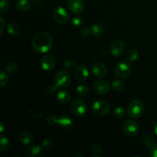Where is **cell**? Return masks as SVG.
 I'll list each match as a JSON object with an SVG mask.
<instances>
[{"label":"cell","mask_w":157,"mask_h":157,"mask_svg":"<svg viewBox=\"0 0 157 157\" xmlns=\"http://www.w3.org/2000/svg\"><path fill=\"white\" fill-rule=\"evenodd\" d=\"M53 44L52 35L46 32L36 34L32 38V45L34 50L38 53H46L51 50Z\"/></svg>","instance_id":"6da1fadb"},{"label":"cell","mask_w":157,"mask_h":157,"mask_svg":"<svg viewBox=\"0 0 157 157\" xmlns=\"http://www.w3.org/2000/svg\"><path fill=\"white\" fill-rule=\"evenodd\" d=\"M144 112V105L140 100H133L127 107V113L132 118H139Z\"/></svg>","instance_id":"7a4b0ae2"},{"label":"cell","mask_w":157,"mask_h":157,"mask_svg":"<svg viewBox=\"0 0 157 157\" xmlns=\"http://www.w3.org/2000/svg\"><path fill=\"white\" fill-rule=\"evenodd\" d=\"M54 82L58 88H66L71 82V76L66 71H60L55 75Z\"/></svg>","instance_id":"3957f363"},{"label":"cell","mask_w":157,"mask_h":157,"mask_svg":"<svg viewBox=\"0 0 157 157\" xmlns=\"http://www.w3.org/2000/svg\"><path fill=\"white\" fill-rule=\"evenodd\" d=\"M94 113L99 116H105L108 114L110 110V105L108 102L104 100L96 101L92 106Z\"/></svg>","instance_id":"277c9868"},{"label":"cell","mask_w":157,"mask_h":157,"mask_svg":"<svg viewBox=\"0 0 157 157\" xmlns=\"http://www.w3.org/2000/svg\"><path fill=\"white\" fill-rule=\"evenodd\" d=\"M123 130L126 135L130 136V137H133V136H136L139 133V125L133 120H127L123 124Z\"/></svg>","instance_id":"5b68a950"},{"label":"cell","mask_w":157,"mask_h":157,"mask_svg":"<svg viewBox=\"0 0 157 157\" xmlns=\"http://www.w3.org/2000/svg\"><path fill=\"white\" fill-rule=\"evenodd\" d=\"M54 20L60 25H64L69 21V13L63 7H58L55 9L52 13Z\"/></svg>","instance_id":"8992f818"},{"label":"cell","mask_w":157,"mask_h":157,"mask_svg":"<svg viewBox=\"0 0 157 157\" xmlns=\"http://www.w3.org/2000/svg\"><path fill=\"white\" fill-rule=\"evenodd\" d=\"M72 113L76 117H82L87 112V104L83 100L76 99L71 106Z\"/></svg>","instance_id":"52a82bcc"},{"label":"cell","mask_w":157,"mask_h":157,"mask_svg":"<svg viewBox=\"0 0 157 157\" xmlns=\"http://www.w3.org/2000/svg\"><path fill=\"white\" fill-rule=\"evenodd\" d=\"M131 68L130 65L125 62H120L116 65L114 68V73L118 78H127L130 75Z\"/></svg>","instance_id":"ba28073f"},{"label":"cell","mask_w":157,"mask_h":157,"mask_svg":"<svg viewBox=\"0 0 157 157\" xmlns=\"http://www.w3.org/2000/svg\"><path fill=\"white\" fill-rule=\"evenodd\" d=\"M110 88V84L106 80L99 79L94 83V90L99 94H106L109 92Z\"/></svg>","instance_id":"9c48e42d"},{"label":"cell","mask_w":157,"mask_h":157,"mask_svg":"<svg viewBox=\"0 0 157 157\" xmlns=\"http://www.w3.org/2000/svg\"><path fill=\"white\" fill-rule=\"evenodd\" d=\"M126 49V44L124 41L117 40L114 41L110 46V52L113 56H121Z\"/></svg>","instance_id":"30bf717a"},{"label":"cell","mask_w":157,"mask_h":157,"mask_svg":"<svg viewBox=\"0 0 157 157\" xmlns=\"http://www.w3.org/2000/svg\"><path fill=\"white\" fill-rule=\"evenodd\" d=\"M56 61L55 58L53 55H46L41 58V66L43 70L48 71H52L55 67Z\"/></svg>","instance_id":"8fae6325"},{"label":"cell","mask_w":157,"mask_h":157,"mask_svg":"<svg viewBox=\"0 0 157 157\" xmlns=\"http://www.w3.org/2000/svg\"><path fill=\"white\" fill-rule=\"evenodd\" d=\"M67 8L72 13L80 14L84 11V5L82 0H68Z\"/></svg>","instance_id":"7c38bea8"},{"label":"cell","mask_w":157,"mask_h":157,"mask_svg":"<svg viewBox=\"0 0 157 157\" xmlns=\"http://www.w3.org/2000/svg\"><path fill=\"white\" fill-rule=\"evenodd\" d=\"M91 71L93 75L97 78H103L107 73V68L105 64L101 62L94 64L91 67Z\"/></svg>","instance_id":"4fadbf2b"},{"label":"cell","mask_w":157,"mask_h":157,"mask_svg":"<svg viewBox=\"0 0 157 157\" xmlns=\"http://www.w3.org/2000/svg\"><path fill=\"white\" fill-rule=\"evenodd\" d=\"M75 77L77 80L81 82L87 81L89 77V71L84 64L78 65L75 69Z\"/></svg>","instance_id":"5bb4252c"},{"label":"cell","mask_w":157,"mask_h":157,"mask_svg":"<svg viewBox=\"0 0 157 157\" xmlns=\"http://www.w3.org/2000/svg\"><path fill=\"white\" fill-rule=\"evenodd\" d=\"M26 156L28 157H41L44 156L42 148L38 145H32L26 150Z\"/></svg>","instance_id":"9a60e30c"},{"label":"cell","mask_w":157,"mask_h":157,"mask_svg":"<svg viewBox=\"0 0 157 157\" xmlns=\"http://www.w3.org/2000/svg\"><path fill=\"white\" fill-rule=\"evenodd\" d=\"M58 124L65 130H71L74 127V122L71 118L66 115H61L58 118Z\"/></svg>","instance_id":"2e32d148"},{"label":"cell","mask_w":157,"mask_h":157,"mask_svg":"<svg viewBox=\"0 0 157 157\" xmlns=\"http://www.w3.org/2000/svg\"><path fill=\"white\" fill-rule=\"evenodd\" d=\"M18 140L24 145H29L33 141V136L30 132L23 131L19 134Z\"/></svg>","instance_id":"e0dca14e"},{"label":"cell","mask_w":157,"mask_h":157,"mask_svg":"<svg viewBox=\"0 0 157 157\" xmlns=\"http://www.w3.org/2000/svg\"><path fill=\"white\" fill-rule=\"evenodd\" d=\"M57 99H58V101L60 104H67L71 101V96L68 92L61 90V91L58 92V95H57Z\"/></svg>","instance_id":"ac0fdd59"},{"label":"cell","mask_w":157,"mask_h":157,"mask_svg":"<svg viewBox=\"0 0 157 157\" xmlns=\"http://www.w3.org/2000/svg\"><path fill=\"white\" fill-rule=\"evenodd\" d=\"M15 8L19 12H27L31 8L29 0H18L15 3Z\"/></svg>","instance_id":"d6986e66"},{"label":"cell","mask_w":157,"mask_h":157,"mask_svg":"<svg viewBox=\"0 0 157 157\" xmlns=\"http://www.w3.org/2000/svg\"><path fill=\"white\" fill-rule=\"evenodd\" d=\"M92 32V35L94 36H100V35H102L104 33V26L102 25L100 23H95L90 28Z\"/></svg>","instance_id":"ffe728a7"},{"label":"cell","mask_w":157,"mask_h":157,"mask_svg":"<svg viewBox=\"0 0 157 157\" xmlns=\"http://www.w3.org/2000/svg\"><path fill=\"white\" fill-rule=\"evenodd\" d=\"M7 32L10 35L16 36V35H18L19 34V27L15 23H9L7 25Z\"/></svg>","instance_id":"44dd1931"},{"label":"cell","mask_w":157,"mask_h":157,"mask_svg":"<svg viewBox=\"0 0 157 157\" xmlns=\"http://www.w3.org/2000/svg\"><path fill=\"white\" fill-rule=\"evenodd\" d=\"M18 68V64L15 61H10L6 67V71L9 74H14L17 71Z\"/></svg>","instance_id":"7402d4cb"},{"label":"cell","mask_w":157,"mask_h":157,"mask_svg":"<svg viewBox=\"0 0 157 157\" xmlns=\"http://www.w3.org/2000/svg\"><path fill=\"white\" fill-rule=\"evenodd\" d=\"M139 57V54L136 49H130L127 54V61L130 62H133V61H136Z\"/></svg>","instance_id":"603a6c76"},{"label":"cell","mask_w":157,"mask_h":157,"mask_svg":"<svg viewBox=\"0 0 157 157\" xmlns=\"http://www.w3.org/2000/svg\"><path fill=\"white\" fill-rule=\"evenodd\" d=\"M143 144L146 147H150L151 148L154 145V138L151 135L147 134L143 138Z\"/></svg>","instance_id":"cb8c5ba5"},{"label":"cell","mask_w":157,"mask_h":157,"mask_svg":"<svg viewBox=\"0 0 157 157\" xmlns=\"http://www.w3.org/2000/svg\"><path fill=\"white\" fill-rule=\"evenodd\" d=\"M89 93V89L85 85H80L77 87V94L81 98H84Z\"/></svg>","instance_id":"d4e9b609"},{"label":"cell","mask_w":157,"mask_h":157,"mask_svg":"<svg viewBox=\"0 0 157 157\" xmlns=\"http://www.w3.org/2000/svg\"><path fill=\"white\" fill-rule=\"evenodd\" d=\"M9 147V141L6 136L2 135L1 136V146H0V150L2 153L6 151Z\"/></svg>","instance_id":"484cf974"},{"label":"cell","mask_w":157,"mask_h":157,"mask_svg":"<svg viewBox=\"0 0 157 157\" xmlns=\"http://www.w3.org/2000/svg\"><path fill=\"white\" fill-rule=\"evenodd\" d=\"M112 88L117 91H121L124 88V83L120 80H116L112 83Z\"/></svg>","instance_id":"4316f807"},{"label":"cell","mask_w":157,"mask_h":157,"mask_svg":"<svg viewBox=\"0 0 157 157\" xmlns=\"http://www.w3.org/2000/svg\"><path fill=\"white\" fill-rule=\"evenodd\" d=\"M114 116L118 119H122L126 116V112L124 109L121 107H117L114 110Z\"/></svg>","instance_id":"83f0119b"},{"label":"cell","mask_w":157,"mask_h":157,"mask_svg":"<svg viewBox=\"0 0 157 157\" xmlns=\"http://www.w3.org/2000/svg\"><path fill=\"white\" fill-rule=\"evenodd\" d=\"M9 7H10V4H9L8 0H1V2H0V8H1L0 13H6L9 9Z\"/></svg>","instance_id":"f1b7e54d"},{"label":"cell","mask_w":157,"mask_h":157,"mask_svg":"<svg viewBox=\"0 0 157 157\" xmlns=\"http://www.w3.org/2000/svg\"><path fill=\"white\" fill-rule=\"evenodd\" d=\"M42 147L45 149L46 150H51L54 147V142L52 139L46 138L42 141Z\"/></svg>","instance_id":"f546056e"},{"label":"cell","mask_w":157,"mask_h":157,"mask_svg":"<svg viewBox=\"0 0 157 157\" xmlns=\"http://www.w3.org/2000/svg\"><path fill=\"white\" fill-rule=\"evenodd\" d=\"M0 80H1L0 87H3L8 82V75H6V72L2 70L1 72H0Z\"/></svg>","instance_id":"4dcf8cb0"},{"label":"cell","mask_w":157,"mask_h":157,"mask_svg":"<svg viewBox=\"0 0 157 157\" xmlns=\"http://www.w3.org/2000/svg\"><path fill=\"white\" fill-rule=\"evenodd\" d=\"M83 22H84V18L81 16H79V15H77V16L74 17L73 19H72V23L76 27L81 25L83 24Z\"/></svg>","instance_id":"1f68e13d"},{"label":"cell","mask_w":157,"mask_h":157,"mask_svg":"<svg viewBox=\"0 0 157 157\" xmlns=\"http://www.w3.org/2000/svg\"><path fill=\"white\" fill-rule=\"evenodd\" d=\"M47 123L51 126L55 125L56 124H58V118L53 114L49 115L47 117Z\"/></svg>","instance_id":"d6a6232c"},{"label":"cell","mask_w":157,"mask_h":157,"mask_svg":"<svg viewBox=\"0 0 157 157\" xmlns=\"http://www.w3.org/2000/svg\"><path fill=\"white\" fill-rule=\"evenodd\" d=\"M63 66L67 69H72L75 66V63L71 59H66L63 63Z\"/></svg>","instance_id":"836d02e7"},{"label":"cell","mask_w":157,"mask_h":157,"mask_svg":"<svg viewBox=\"0 0 157 157\" xmlns=\"http://www.w3.org/2000/svg\"><path fill=\"white\" fill-rule=\"evenodd\" d=\"M101 150H102V149H101V145L98 144H94L91 147V152L95 155L99 154L101 152Z\"/></svg>","instance_id":"e575fe53"},{"label":"cell","mask_w":157,"mask_h":157,"mask_svg":"<svg viewBox=\"0 0 157 157\" xmlns=\"http://www.w3.org/2000/svg\"><path fill=\"white\" fill-rule=\"evenodd\" d=\"M57 88L58 87L55 86V84H54V85L53 84H49L47 87V88H46V91H47V93L48 94H53L55 93Z\"/></svg>","instance_id":"d590c367"},{"label":"cell","mask_w":157,"mask_h":157,"mask_svg":"<svg viewBox=\"0 0 157 157\" xmlns=\"http://www.w3.org/2000/svg\"><path fill=\"white\" fill-rule=\"evenodd\" d=\"M81 35L84 37H89L92 35L91 29H89V28H84V29H81Z\"/></svg>","instance_id":"8d00e7d4"},{"label":"cell","mask_w":157,"mask_h":157,"mask_svg":"<svg viewBox=\"0 0 157 157\" xmlns=\"http://www.w3.org/2000/svg\"><path fill=\"white\" fill-rule=\"evenodd\" d=\"M150 155L152 157H157V144L153 145V147L150 148Z\"/></svg>","instance_id":"74e56055"},{"label":"cell","mask_w":157,"mask_h":157,"mask_svg":"<svg viewBox=\"0 0 157 157\" xmlns=\"http://www.w3.org/2000/svg\"><path fill=\"white\" fill-rule=\"evenodd\" d=\"M0 20H1V22H0V25H1V29H0V34L2 35L3 32H4L5 26H6V22H5V20L2 17L0 18Z\"/></svg>","instance_id":"f35d334b"},{"label":"cell","mask_w":157,"mask_h":157,"mask_svg":"<svg viewBox=\"0 0 157 157\" xmlns=\"http://www.w3.org/2000/svg\"><path fill=\"white\" fill-rule=\"evenodd\" d=\"M0 128H1V133H3V130H4V125H3L2 121L0 123Z\"/></svg>","instance_id":"ab89813d"},{"label":"cell","mask_w":157,"mask_h":157,"mask_svg":"<svg viewBox=\"0 0 157 157\" xmlns=\"http://www.w3.org/2000/svg\"><path fill=\"white\" fill-rule=\"evenodd\" d=\"M154 133H156V135L157 136V123L154 126Z\"/></svg>","instance_id":"60d3db41"},{"label":"cell","mask_w":157,"mask_h":157,"mask_svg":"<svg viewBox=\"0 0 157 157\" xmlns=\"http://www.w3.org/2000/svg\"><path fill=\"white\" fill-rule=\"evenodd\" d=\"M73 156H82V155H81V154H74Z\"/></svg>","instance_id":"b9f144b4"}]
</instances>
